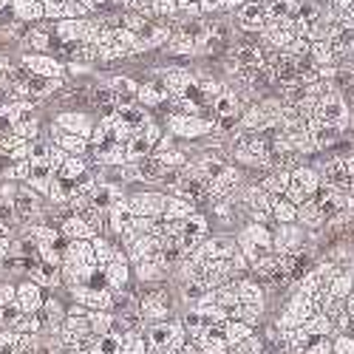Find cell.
I'll use <instances>...</instances> for the list:
<instances>
[{
	"instance_id": "obj_12",
	"label": "cell",
	"mask_w": 354,
	"mask_h": 354,
	"mask_svg": "<svg viewBox=\"0 0 354 354\" xmlns=\"http://www.w3.org/2000/svg\"><path fill=\"white\" fill-rule=\"evenodd\" d=\"M102 270H105V281H108L111 289H125L128 286V281H131V261H128L125 252H120V255H116V261H111L108 267H102Z\"/></svg>"
},
{
	"instance_id": "obj_55",
	"label": "cell",
	"mask_w": 354,
	"mask_h": 354,
	"mask_svg": "<svg viewBox=\"0 0 354 354\" xmlns=\"http://www.w3.org/2000/svg\"><path fill=\"white\" fill-rule=\"evenodd\" d=\"M244 3H250V0H224V9H235V12H239Z\"/></svg>"
},
{
	"instance_id": "obj_32",
	"label": "cell",
	"mask_w": 354,
	"mask_h": 354,
	"mask_svg": "<svg viewBox=\"0 0 354 354\" xmlns=\"http://www.w3.org/2000/svg\"><path fill=\"white\" fill-rule=\"evenodd\" d=\"M165 51H167V54H179V57H185V54H198V43H196L193 37H187L185 32H173V37H170V43L165 46Z\"/></svg>"
},
{
	"instance_id": "obj_59",
	"label": "cell",
	"mask_w": 354,
	"mask_h": 354,
	"mask_svg": "<svg viewBox=\"0 0 354 354\" xmlns=\"http://www.w3.org/2000/svg\"><path fill=\"white\" fill-rule=\"evenodd\" d=\"M351 335H354V329H351Z\"/></svg>"
},
{
	"instance_id": "obj_43",
	"label": "cell",
	"mask_w": 354,
	"mask_h": 354,
	"mask_svg": "<svg viewBox=\"0 0 354 354\" xmlns=\"http://www.w3.org/2000/svg\"><path fill=\"white\" fill-rule=\"evenodd\" d=\"M179 15V0H153V12L151 17H159V20H170Z\"/></svg>"
},
{
	"instance_id": "obj_31",
	"label": "cell",
	"mask_w": 354,
	"mask_h": 354,
	"mask_svg": "<svg viewBox=\"0 0 354 354\" xmlns=\"http://www.w3.org/2000/svg\"><path fill=\"white\" fill-rule=\"evenodd\" d=\"M216 304H218L221 309H227V312H232L235 306H239V304H241V295H239V281H230V283L218 286V289H216Z\"/></svg>"
},
{
	"instance_id": "obj_4",
	"label": "cell",
	"mask_w": 354,
	"mask_h": 354,
	"mask_svg": "<svg viewBox=\"0 0 354 354\" xmlns=\"http://www.w3.org/2000/svg\"><path fill=\"white\" fill-rule=\"evenodd\" d=\"M125 207L133 213V216H147V218H162L165 216V207H167V193H159V190H151V193H133V196H125Z\"/></svg>"
},
{
	"instance_id": "obj_41",
	"label": "cell",
	"mask_w": 354,
	"mask_h": 354,
	"mask_svg": "<svg viewBox=\"0 0 354 354\" xmlns=\"http://www.w3.org/2000/svg\"><path fill=\"white\" fill-rule=\"evenodd\" d=\"M54 145H60L63 151L71 153V156H85V151H88V139H82L77 133H63Z\"/></svg>"
},
{
	"instance_id": "obj_39",
	"label": "cell",
	"mask_w": 354,
	"mask_h": 354,
	"mask_svg": "<svg viewBox=\"0 0 354 354\" xmlns=\"http://www.w3.org/2000/svg\"><path fill=\"white\" fill-rule=\"evenodd\" d=\"M26 46H32L35 51H46L51 46V35H48V26H35V28H28L26 37H23Z\"/></svg>"
},
{
	"instance_id": "obj_21",
	"label": "cell",
	"mask_w": 354,
	"mask_h": 354,
	"mask_svg": "<svg viewBox=\"0 0 354 354\" xmlns=\"http://www.w3.org/2000/svg\"><path fill=\"white\" fill-rule=\"evenodd\" d=\"M12 207H15V216H17V221H23V224H28V221H35L37 216H40V204H37V196L35 193H17V198L12 201Z\"/></svg>"
},
{
	"instance_id": "obj_44",
	"label": "cell",
	"mask_w": 354,
	"mask_h": 354,
	"mask_svg": "<svg viewBox=\"0 0 354 354\" xmlns=\"http://www.w3.org/2000/svg\"><path fill=\"white\" fill-rule=\"evenodd\" d=\"M304 354H335V337H309Z\"/></svg>"
},
{
	"instance_id": "obj_45",
	"label": "cell",
	"mask_w": 354,
	"mask_h": 354,
	"mask_svg": "<svg viewBox=\"0 0 354 354\" xmlns=\"http://www.w3.org/2000/svg\"><path fill=\"white\" fill-rule=\"evenodd\" d=\"M147 23H151V20H147V15H142V12H125L122 15V26L128 28V32H133V35H139Z\"/></svg>"
},
{
	"instance_id": "obj_58",
	"label": "cell",
	"mask_w": 354,
	"mask_h": 354,
	"mask_svg": "<svg viewBox=\"0 0 354 354\" xmlns=\"http://www.w3.org/2000/svg\"><path fill=\"white\" fill-rule=\"evenodd\" d=\"M351 20H354V9H351Z\"/></svg>"
},
{
	"instance_id": "obj_27",
	"label": "cell",
	"mask_w": 354,
	"mask_h": 354,
	"mask_svg": "<svg viewBox=\"0 0 354 354\" xmlns=\"http://www.w3.org/2000/svg\"><path fill=\"white\" fill-rule=\"evenodd\" d=\"M12 9H15V17L23 20V23H28V20H43V17H46L43 0H15Z\"/></svg>"
},
{
	"instance_id": "obj_17",
	"label": "cell",
	"mask_w": 354,
	"mask_h": 354,
	"mask_svg": "<svg viewBox=\"0 0 354 354\" xmlns=\"http://www.w3.org/2000/svg\"><path fill=\"white\" fill-rule=\"evenodd\" d=\"M198 213V204L190 201V198H182V196H167V207H165V216L167 221H187L190 216Z\"/></svg>"
},
{
	"instance_id": "obj_47",
	"label": "cell",
	"mask_w": 354,
	"mask_h": 354,
	"mask_svg": "<svg viewBox=\"0 0 354 354\" xmlns=\"http://www.w3.org/2000/svg\"><path fill=\"white\" fill-rule=\"evenodd\" d=\"M37 131H40V122L37 120H28V122H20L12 128V133L23 136V139H37Z\"/></svg>"
},
{
	"instance_id": "obj_2",
	"label": "cell",
	"mask_w": 354,
	"mask_h": 354,
	"mask_svg": "<svg viewBox=\"0 0 354 354\" xmlns=\"http://www.w3.org/2000/svg\"><path fill=\"white\" fill-rule=\"evenodd\" d=\"M320 187H323L320 173L315 167H309V165H298L292 170V187L286 190V198L301 207V204H306V201H312L317 196Z\"/></svg>"
},
{
	"instance_id": "obj_56",
	"label": "cell",
	"mask_w": 354,
	"mask_h": 354,
	"mask_svg": "<svg viewBox=\"0 0 354 354\" xmlns=\"http://www.w3.org/2000/svg\"><path fill=\"white\" fill-rule=\"evenodd\" d=\"M12 68V63H9V57H3V54H0V74H3V71H9Z\"/></svg>"
},
{
	"instance_id": "obj_28",
	"label": "cell",
	"mask_w": 354,
	"mask_h": 354,
	"mask_svg": "<svg viewBox=\"0 0 354 354\" xmlns=\"http://www.w3.org/2000/svg\"><path fill=\"white\" fill-rule=\"evenodd\" d=\"M272 218L278 224H298V204H292L286 196H275V201H272Z\"/></svg>"
},
{
	"instance_id": "obj_54",
	"label": "cell",
	"mask_w": 354,
	"mask_h": 354,
	"mask_svg": "<svg viewBox=\"0 0 354 354\" xmlns=\"http://www.w3.org/2000/svg\"><path fill=\"white\" fill-rule=\"evenodd\" d=\"M9 235H12V221L0 218V239H9Z\"/></svg>"
},
{
	"instance_id": "obj_23",
	"label": "cell",
	"mask_w": 354,
	"mask_h": 354,
	"mask_svg": "<svg viewBox=\"0 0 354 354\" xmlns=\"http://www.w3.org/2000/svg\"><path fill=\"white\" fill-rule=\"evenodd\" d=\"M165 100H170V91H167L165 80H162V82H145V85H139V105L156 108V105H162Z\"/></svg>"
},
{
	"instance_id": "obj_30",
	"label": "cell",
	"mask_w": 354,
	"mask_h": 354,
	"mask_svg": "<svg viewBox=\"0 0 354 354\" xmlns=\"http://www.w3.org/2000/svg\"><path fill=\"white\" fill-rule=\"evenodd\" d=\"M255 335V329L250 326V323H241V320H227V326H224V337H227V343H230V348L232 346H239V343H244L247 337H252Z\"/></svg>"
},
{
	"instance_id": "obj_35",
	"label": "cell",
	"mask_w": 354,
	"mask_h": 354,
	"mask_svg": "<svg viewBox=\"0 0 354 354\" xmlns=\"http://www.w3.org/2000/svg\"><path fill=\"white\" fill-rule=\"evenodd\" d=\"M91 244H94V255H97L100 267H108V263L116 261V255H120V250L108 241V235H97V239H91Z\"/></svg>"
},
{
	"instance_id": "obj_22",
	"label": "cell",
	"mask_w": 354,
	"mask_h": 354,
	"mask_svg": "<svg viewBox=\"0 0 354 354\" xmlns=\"http://www.w3.org/2000/svg\"><path fill=\"white\" fill-rule=\"evenodd\" d=\"M261 187L267 190L270 196H286V190L292 187V170H281V167H272L267 176H263Z\"/></svg>"
},
{
	"instance_id": "obj_6",
	"label": "cell",
	"mask_w": 354,
	"mask_h": 354,
	"mask_svg": "<svg viewBox=\"0 0 354 354\" xmlns=\"http://www.w3.org/2000/svg\"><path fill=\"white\" fill-rule=\"evenodd\" d=\"M306 247V230L301 224H278L272 232V252L278 255H298Z\"/></svg>"
},
{
	"instance_id": "obj_51",
	"label": "cell",
	"mask_w": 354,
	"mask_h": 354,
	"mask_svg": "<svg viewBox=\"0 0 354 354\" xmlns=\"http://www.w3.org/2000/svg\"><path fill=\"white\" fill-rule=\"evenodd\" d=\"M198 6H201V15H207V12L224 9V0H198Z\"/></svg>"
},
{
	"instance_id": "obj_33",
	"label": "cell",
	"mask_w": 354,
	"mask_h": 354,
	"mask_svg": "<svg viewBox=\"0 0 354 354\" xmlns=\"http://www.w3.org/2000/svg\"><path fill=\"white\" fill-rule=\"evenodd\" d=\"M263 309L267 306H255V304H239L232 312H230V317L232 320H241V323H250V326L255 329L258 323H261V317H263Z\"/></svg>"
},
{
	"instance_id": "obj_34",
	"label": "cell",
	"mask_w": 354,
	"mask_h": 354,
	"mask_svg": "<svg viewBox=\"0 0 354 354\" xmlns=\"http://www.w3.org/2000/svg\"><path fill=\"white\" fill-rule=\"evenodd\" d=\"M88 354H122V335L120 332H111V335L97 337Z\"/></svg>"
},
{
	"instance_id": "obj_24",
	"label": "cell",
	"mask_w": 354,
	"mask_h": 354,
	"mask_svg": "<svg viewBox=\"0 0 354 354\" xmlns=\"http://www.w3.org/2000/svg\"><path fill=\"white\" fill-rule=\"evenodd\" d=\"M239 295H241V304L267 306V292H263V283L255 278H239Z\"/></svg>"
},
{
	"instance_id": "obj_42",
	"label": "cell",
	"mask_w": 354,
	"mask_h": 354,
	"mask_svg": "<svg viewBox=\"0 0 354 354\" xmlns=\"http://www.w3.org/2000/svg\"><path fill=\"white\" fill-rule=\"evenodd\" d=\"M43 6H46V17H51V20L74 17L71 15V0H43Z\"/></svg>"
},
{
	"instance_id": "obj_48",
	"label": "cell",
	"mask_w": 354,
	"mask_h": 354,
	"mask_svg": "<svg viewBox=\"0 0 354 354\" xmlns=\"http://www.w3.org/2000/svg\"><path fill=\"white\" fill-rule=\"evenodd\" d=\"M335 354H354V335H335Z\"/></svg>"
},
{
	"instance_id": "obj_19",
	"label": "cell",
	"mask_w": 354,
	"mask_h": 354,
	"mask_svg": "<svg viewBox=\"0 0 354 354\" xmlns=\"http://www.w3.org/2000/svg\"><path fill=\"white\" fill-rule=\"evenodd\" d=\"M63 235L68 241H91V239H97V232L88 227V221L82 216H77V213L63 218Z\"/></svg>"
},
{
	"instance_id": "obj_50",
	"label": "cell",
	"mask_w": 354,
	"mask_h": 354,
	"mask_svg": "<svg viewBox=\"0 0 354 354\" xmlns=\"http://www.w3.org/2000/svg\"><path fill=\"white\" fill-rule=\"evenodd\" d=\"M125 6H128V12H142V15L151 17V12H153V0H125Z\"/></svg>"
},
{
	"instance_id": "obj_25",
	"label": "cell",
	"mask_w": 354,
	"mask_h": 354,
	"mask_svg": "<svg viewBox=\"0 0 354 354\" xmlns=\"http://www.w3.org/2000/svg\"><path fill=\"white\" fill-rule=\"evenodd\" d=\"M122 198H125V196H122V190L116 187V185H111V182H100L97 190H94L91 204H94V207H100V210H111L113 204H120Z\"/></svg>"
},
{
	"instance_id": "obj_26",
	"label": "cell",
	"mask_w": 354,
	"mask_h": 354,
	"mask_svg": "<svg viewBox=\"0 0 354 354\" xmlns=\"http://www.w3.org/2000/svg\"><path fill=\"white\" fill-rule=\"evenodd\" d=\"M57 32V40L60 43H82V32H85V20L80 17H68V20H60L54 26Z\"/></svg>"
},
{
	"instance_id": "obj_49",
	"label": "cell",
	"mask_w": 354,
	"mask_h": 354,
	"mask_svg": "<svg viewBox=\"0 0 354 354\" xmlns=\"http://www.w3.org/2000/svg\"><path fill=\"white\" fill-rule=\"evenodd\" d=\"M9 304H17V286L0 283V306H9Z\"/></svg>"
},
{
	"instance_id": "obj_9",
	"label": "cell",
	"mask_w": 354,
	"mask_h": 354,
	"mask_svg": "<svg viewBox=\"0 0 354 354\" xmlns=\"http://www.w3.org/2000/svg\"><path fill=\"white\" fill-rule=\"evenodd\" d=\"M43 286H37L35 281H23L17 283V306L26 312V315H37L43 312Z\"/></svg>"
},
{
	"instance_id": "obj_5",
	"label": "cell",
	"mask_w": 354,
	"mask_h": 354,
	"mask_svg": "<svg viewBox=\"0 0 354 354\" xmlns=\"http://www.w3.org/2000/svg\"><path fill=\"white\" fill-rule=\"evenodd\" d=\"M139 312L145 317V323H162V320H170V312H173V304H170V295L165 289H151L145 292L139 298Z\"/></svg>"
},
{
	"instance_id": "obj_11",
	"label": "cell",
	"mask_w": 354,
	"mask_h": 354,
	"mask_svg": "<svg viewBox=\"0 0 354 354\" xmlns=\"http://www.w3.org/2000/svg\"><path fill=\"white\" fill-rule=\"evenodd\" d=\"M23 66L32 71V74H37V77H63V66L54 60V57H46V54H23Z\"/></svg>"
},
{
	"instance_id": "obj_38",
	"label": "cell",
	"mask_w": 354,
	"mask_h": 354,
	"mask_svg": "<svg viewBox=\"0 0 354 354\" xmlns=\"http://www.w3.org/2000/svg\"><path fill=\"white\" fill-rule=\"evenodd\" d=\"M147 156H153V145L147 142L145 133H136V136L128 142V159H131V162H142V159H147Z\"/></svg>"
},
{
	"instance_id": "obj_53",
	"label": "cell",
	"mask_w": 354,
	"mask_h": 354,
	"mask_svg": "<svg viewBox=\"0 0 354 354\" xmlns=\"http://www.w3.org/2000/svg\"><path fill=\"white\" fill-rule=\"evenodd\" d=\"M332 6H335V9H340V12H346V15H351L354 0H332Z\"/></svg>"
},
{
	"instance_id": "obj_46",
	"label": "cell",
	"mask_w": 354,
	"mask_h": 354,
	"mask_svg": "<svg viewBox=\"0 0 354 354\" xmlns=\"http://www.w3.org/2000/svg\"><path fill=\"white\" fill-rule=\"evenodd\" d=\"M68 159H71V153H66V151H63V147H60V145H54V147H51V156H48V165L54 167V173H60V170L66 167V162H68Z\"/></svg>"
},
{
	"instance_id": "obj_10",
	"label": "cell",
	"mask_w": 354,
	"mask_h": 354,
	"mask_svg": "<svg viewBox=\"0 0 354 354\" xmlns=\"http://www.w3.org/2000/svg\"><path fill=\"white\" fill-rule=\"evenodd\" d=\"M54 122L60 125L66 133H77V136H82V139H88V142H91L94 125H91V120H88L85 113H80V111H63V113L57 116Z\"/></svg>"
},
{
	"instance_id": "obj_1",
	"label": "cell",
	"mask_w": 354,
	"mask_h": 354,
	"mask_svg": "<svg viewBox=\"0 0 354 354\" xmlns=\"http://www.w3.org/2000/svg\"><path fill=\"white\" fill-rule=\"evenodd\" d=\"M348 120H351V113H348V102L343 100V94L337 91V88H332L329 94H323L315 113L309 116V131L315 125H335V128H348Z\"/></svg>"
},
{
	"instance_id": "obj_18",
	"label": "cell",
	"mask_w": 354,
	"mask_h": 354,
	"mask_svg": "<svg viewBox=\"0 0 354 354\" xmlns=\"http://www.w3.org/2000/svg\"><path fill=\"white\" fill-rule=\"evenodd\" d=\"M332 46H335V54L340 57H351L354 54V20H343L337 23L335 35H332Z\"/></svg>"
},
{
	"instance_id": "obj_7",
	"label": "cell",
	"mask_w": 354,
	"mask_h": 354,
	"mask_svg": "<svg viewBox=\"0 0 354 354\" xmlns=\"http://www.w3.org/2000/svg\"><path fill=\"white\" fill-rule=\"evenodd\" d=\"M235 23H239V28L247 35H261L270 23L267 9H263V0H250V3H244L239 12H235Z\"/></svg>"
},
{
	"instance_id": "obj_13",
	"label": "cell",
	"mask_w": 354,
	"mask_h": 354,
	"mask_svg": "<svg viewBox=\"0 0 354 354\" xmlns=\"http://www.w3.org/2000/svg\"><path fill=\"white\" fill-rule=\"evenodd\" d=\"M28 281H35L37 286H48V289H57L63 283V267H51V263H32V270H28Z\"/></svg>"
},
{
	"instance_id": "obj_40",
	"label": "cell",
	"mask_w": 354,
	"mask_h": 354,
	"mask_svg": "<svg viewBox=\"0 0 354 354\" xmlns=\"http://www.w3.org/2000/svg\"><path fill=\"white\" fill-rule=\"evenodd\" d=\"M85 173H88V162H85L82 156H71V159L66 162V167L57 173V176H60L63 182H77V179H82Z\"/></svg>"
},
{
	"instance_id": "obj_8",
	"label": "cell",
	"mask_w": 354,
	"mask_h": 354,
	"mask_svg": "<svg viewBox=\"0 0 354 354\" xmlns=\"http://www.w3.org/2000/svg\"><path fill=\"white\" fill-rule=\"evenodd\" d=\"M239 247H241V250H247V247H258V250L272 252V230H267V227L258 224V221L247 224V227L239 232Z\"/></svg>"
},
{
	"instance_id": "obj_14",
	"label": "cell",
	"mask_w": 354,
	"mask_h": 354,
	"mask_svg": "<svg viewBox=\"0 0 354 354\" xmlns=\"http://www.w3.org/2000/svg\"><path fill=\"white\" fill-rule=\"evenodd\" d=\"M133 270H136V278L139 283H159L170 275V270L165 267V261L162 258H147V261H139L133 263Z\"/></svg>"
},
{
	"instance_id": "obj_29",
	"label": "cell",
	"mask_w": 354,
	"mask_h": 354,
	"mask_svg": "<svg viewBox=\"0 0 354 354\" xmlns=\"http://www.w3.org/2000/svg\"><path fill=\"white\" fill-rule=\"evenodd\" d=\"M263 9H267V17L281 23V20H289L298 9V0H263Z\"/></svg>"
},
{
	"instance_id": "obj_57",
	"label": "cell",
	"mask_w": 354,
	"mask_h": 354,
	"mask_svg": "<svg viewBox=\"0 0 354 354\" xmlns=\"http://www.w3.org/2000/svg\"><path fill=\"white\" fill-rule=\"evenodd\" d=\"M348 198H354V182H351V187H348Z\"/></svg>"
},
{
	"instance_id": "obj_16",
	"label": "cell",
	"mask_w": 354,
	"mask_h": 354,
	"mask_svg": "<svg viewBox=\"0 0 354 354\" xmlns=\"http://www.w3.org/2000/svg\"><path fill=\"white\" fill-rule=\"evenodd\" d=\"M165 85H167V91H170V100L173 97H185L187 94V88L196 82V74H190L187 68H167L162 74Z\"/></svg>"
},
{
	"instance_id": "obj_15",
	"label": "cell",
	"mask_w": 354,
	"mask_h": 354,
	"mask_svg": "<svg viewBox=\"0 0 354 354\" xmlns=\"http://www.w3.org/2000/svg\"><path fill=\"white\" fill-rule=\"evenodd\" d=\"M244 111V102L241 97L232 91V88H227V91L213 102V113L216 120H239V113Z\"/></svg>"
},
{
	"instance_id": "obj_52",
	"label": "cell",
	"mask_w": 354,
	"mask_h": 354,
	"mask_svg": "<svg viewBox=\"0 0 354 354\" xmlns=\"http://www.w3.org/2000/svg\"><path fill=\"white\" fill-rule=\"evenodd\" d=\"M12 258V239H0V261Z\"/></svg>"
},
{
	"instance_id": "obj_3",
	"label": "cell",
	"mask_w": 354,
	"mask_h": 354,
	"mask_svg": "<svg viewBox=\"0 0 354 354\" xmlns=\"http://www.w3.org/2000/svg\"><path fill=\"white\" fill-rule=\"evenodd\" d=\"M213 128H216V122H210L207 116H182V113H170L167 116V131L173 136H182V139L210 136Z\"/></svg>"
},
{
	"instance_id": "obj_37",
	"label": "cell",
	"mask_w": 354,
	"mask_h": 354,
	"mask_svg": "<svg viewBox=\"0 0 354 354\" xmlns=\"http://www.w3.org/2000/svg\"><path fill=\"white\" fill-rule=\"evenodd\" d=\"M122 354H151L145 332H125L122 335Z\"/></svg>"
},
{
	"instance_id": "obj_36",
	"label": "cell",
	"mask_w": 354,
	"mask_h": 354,
	"mask_svg": "<svg viewBox=\"0 0 354 354\" xmlns=\"http://www.w3.org/2000/svg\"><path fill=\"white\" fill-rule=\"evenodd\" d=\"M88 320H91V332L97 337L111 335L116 329V315L113 312H91V315H88Z\"/></svg>"
},
{
	"instance_id": "obj_20",
	"label": "cell",
	"mask_w": 354,
	"mask_h": 354,
	"mask_svg": "<svg viewBox=\"0 0 354 354\" xmlns=\"http://www.w3.org/2000/svg\"><path fill=\"white\" fill-rule=\"evenodd\" d=\"M312 139H315L317 151H329V147H337L346 139V131L335 128V125H315L312 128Z\"/></svg>"
}]
</instances>
